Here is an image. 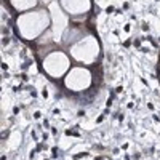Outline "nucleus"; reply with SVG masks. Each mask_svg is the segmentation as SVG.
Segmentation results:
<instances>
[{"instance_id": "1", "label": "nucleus", "mask_w": 160, "mask_h": 160, "mask_svg": "<svg viewBox=\"0 0 160 160\" xmlns=\"http://www.w3.org/2000/svg\"><path fill=\"white\" fill-rule=\"evenodd\" d=\"M51 24L50 11L45 8H35L21 13L16 18V29L19 35L26 40H37L42 37Z\"/></svg>"}, {"instance_id": "2", "label": "nucleus", "mask_w": 160, "mask_h": 160, "mask_svg": "<svg viewBox=\"0 0 160 160\" xmlns=\"http://www.w3.org/2000/svg\"><path fill=\"white\" fill-rule=\"evenodd\" d=\"M69 51H71V56L75 61L83 62V64H91L99 56V42L96 40V37L87 34L78 42L71 45Z\"/></svg>"}, {"instance_id": "3", "label": "nucleus", "mask_w": 160, "mask_h": 160, "mask_svg": "<svg viewBox=\"0 0 160 160\" xmlns=\"http://www.w3.org/2000/svg\"><path fill=\"white\" fill-rule=\"evenodd\" d=\"M42 66H43V71L48 74V77L58 80L66 77V74L71 71V59L64 51L56 50L48 53V56L43 58Z\"/></svg>"}, {"instance_id": "4", "label": "nucleus", "mask_w": 160, "mask_h": 160, "mask_svg": "<svg viewBox=\"0 0 160 160\" xmlns=\"http://www.w3.org/2000/svg\"><path fill=\"white\" fill-rule=\"evenodd\" d=\"M93 83L91 71L87 68H71L64 77V87L71 91H85Z\"/></svg>"}, {"instance_id": "5", "label": "nucleus", "mask_w": 160, "mask_h": 160, "mask_svg": "<svg viewBox=\"0 0 160 160\" xmlns=\"http://www.w3.org/2000/svg\"><path fill=\"white\" fill-rule=\"evenodd\" d=\"M48 11H50V18H51V32L55 35V42L62 38V34L68 31V16L61 7L59 2H51L48 5Z\"/></svg>"}, {"instance_id": "6", "label": "nucleus", "mask_w": 160, "mask_h": 160, "mask_svg": "<svg viewBox=\"0 0 160 160\" xmlns=\"http://www.w3.org/2000/svg\"><path fill=\"white\" fill-rule=\"evenodd\" d=\"M61 7L71 16L87 15L91 8V0H61Z\"/></svg>"}, {"instance_id": "7", "label": "nucleus", "mask_w": 160, "mask_h": 160, "mask_svg": "<svg viewBox=\"0 0 160 160\" xmlns=\"http://www.w3.org/2000/svg\"><path fill=\"white\" fill-rule=\"evenodd\" d=\"M10 5L19 13H26V11L35 10L38 5V0H10Z\"/></svg>"}, {"instance_id": "8", "label": "nucleus", "mask_w": 160, "mask_h": 160, "mask_svg": "<svg viewBox=\"0 0 160 160\" xmlns=\"http://www.w3.org/2000/svg\"><path fill=\"white\" fill-rule=\"evenodd\" d=\"M42 2H43V5H47V7H48V5L53 2V0H42Z\"/></svg>"}]
</instances>
